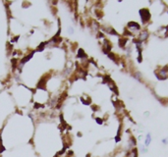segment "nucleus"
I'll return each instance as SVG.
<instances>
[{
    "label": "nucleus",
    "instance_id": "nucleus-1",
    "mask_svg": "<svg viewBox=\"0 0 168 157\" xmlns=\"http://www.w3.org/2000/svg\"><path fill=\"white\" fill-rule=\"evenodd\" d=\"M154 75L156 78H157L158 81H166L168 80V65L161 67L158 71H155Z\"/></svg>",
    "mask_w": 168,
    "mask_h": 157
},
{
    "label": "nucleus",
    "instance_id": "nucleus-2",
    "mask_svg": "<svg viewBox=\"0 0 168 157\" xmlns=\"http://www.w3.org/2000/svg\"><path fill=\"white\" fill-rule=\"evenodd\" d=\"M138 147V140H137V137L134 136V135H130L129 136V139L127 141V150H131L133 148H136Z\"/></svg>",
    "mask_w": 168,
    "mask_h": 157
},
{
    "label": "nucleus",
    "instance_id": "nucleus-3",
    "mask_svg": "<svg viewBox=\"0 0 168 157\" xmlns=\"http://www.w3.org/2000/svg\"><path fill=\"white\" fill-rule=\"evenodd\" d=\"M151 141H152V135L150 132H148V133H147L146 135L144 136V143H143V144L146 147L148 148V147H150V145L151 144Z\"/></svg>",
    "mask_w": 168,
    "mask_h": 157
},
{
    "label": "nucleus",
    "instance_id": "nucleus-4",
    "mask_svg": "<svg viewBox=\"0 0 168 157\" xmlns=\"http://www.w3.org/2000/svg\"><path fill=\"white\" fill-rule=\"evenodd\" d=\"M125 157H139V149L138 147L133 148L131 150H128L126 152V156Z\"/></svg>",
    "mask_w": 168,
    "mask_h": 157
},
{
    "label": "nucleus",
    "instance_id": "nucleus-5",
    "mask_svg": "<svg viewBox=\"0 0 168 157\" xmlns=\"http://www.w3.org/2000/svg\"><path fill=\"white\" fill-rule=\"evenodd\" d=\"M80 100L84 105H91L92 104V98L89 96H81Z\"/></svg>",
    "mask_w": 168,
    "mask_h": 157
},
{
    "label": "nucleus",
    "instance_id": "nucleus-6",
    "mask_svg": "<svg viewBox=\"0 0 168 157\" xmlns=\"http://www.w3.org/2000/svg\"><path fill=\"white\" fill-rule=\"evenodd\" d=\"M132 76H133V78H135V80L139 81V82H143L144 81L143 80V75H142V73L140 72V71H136V72H134L132 74Z\"/></svg>",
    "mask_w": 168,
    "mask_h": 157
},
{
    "label": "nucleus",
    "instance_id": "nucleus-7",
    "mask_svg": "<svg viewBox=\"0 0 168 157\" xmlns=\"http://www.w3.org/2000/svg\"><path fill=\"white\" fill-rule=\"evenodd\" d=\"M138 149H139V152H141V153H147L148 152V148L144 146V144H139Z\"/></svg>",
    "mask_w": 168,
    "mask_h": 157
},
{
    "label": "nucleus",
    "instance_id": "nucleus-8",
    "mask_svg": "<svg viewBox=\"0 0 168 157\" xmlns=\"http://www.w3.org/2000/svg\"><path fill=\"white\" fill-rule=\"evenodd\" d=\"M95 121L96 122V124L99 126H102L104 124V119H102V118H100V117H95Z\"/></svg>",
    "mask_w": 168,
    "mask_h": 157
},
{
    "label": "nucleus",
    "instance_id": "nucleus-9",
    "mask_svg": "<svg viewBox=\"0 0 168 157\" xmlns=\"http://www.w3.org/2000/svg\"><path fill=\"white\" fill-rule=\"evenodd\" d=\"M161 143L164 145V146H166L168 145V136H164L163 139H161Z\"/></svg>",
    "mask_w": 168,
    "mask_h": 157
},
{
    "label": "nucleus",
    "instance_id": "nucleus-10",
    "mask_svg": "<svg viewBox=\"0 0 168 157\" xmlns=\"http://www.w3.org/2000/svg\"><path fill=\"white\" fill-rule=\"evenodd\" d=\"M144 117H148V116H150V112H144Z\"/></svg>",
    "mask_w": 168,
    "mask_h": 157
},
{
    "label": "nucleus",
    "instance_id": "nucleus-11",
    "mask_svg": "<svg viewBox=\"0 0 168 157\" xmlns=\"http://www.w3.org/2000/svg\"><path fill=\"white\" fill-rule=\"evenodd\" d=\"M77 136H80V137H81V136H83V135H82V133H81V132H78Z\"/></svg>",
    "mask_w": 168,
    "mask_h": 157
}]
</instances>
